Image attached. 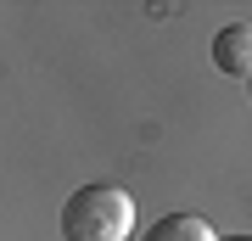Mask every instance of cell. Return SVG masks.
Masks as SVG:
<instances>
[{"mask_svg":"<svg viewBox=\"0 0 252 241\" xmlns=\"http://www.w3.org/2000/svg\"><path fill=\"white\" fill-rule=\"evenodd\" d=\"M224 241H252V236H224Z\"/></svg>","mask_w":252,"mask_h":241,"instance_id":"obj_4","label":"cell"},{"mask_svg":"<svg viewBox=\"0 0 252 241\" xmlns=\"http://www.w3.org/2000/svg\"><path fill=\"white\" fill-rule=\"evenodd\" d=\"M140 241H224V236H219L202 213H162L157 224L140 230Z\"/></svg>","mask_w":252,"mask_h":241,"instance_id":"obj_3","label":"cell"},{"mask_svg":"<svg viewBox=\"0 0 252 241\" xmlns=\"http://www.w3.org/2000/svg\"><path fill=\"white\" fill-rule=\"evenodd\" d=\"M135 197L124 185H79L62 202V241H129Z\"/></svg>","mask_w":252,"mask_h":241,"instance_id":"obj_1","label":"cell"},{"mask_svg":"<svg viewBox=\"0 0 252 241\" xmlns=\"http://www.w3.org/2000/svg\"><path fill=\"white\" fill-rule=\"evenodd\" d=\"M247 96H252V79H247Z\"/></svg>","mask_w":252,"mask_h":241,"instance_id":"obj_5","label":"cell"},{"mask_svg":"<svg viewBox=\"0 0 252 241\" xmlns=\"http://www.w3.org/2000/svg\"><path fill=\"white\" fill-rule=\"evenodd\" d=\"M213 68L230 79H252V23H230L213 34Z\"/></svg>","mask_w":252,"mask_h":241,"instance_id":"obj_2","label":"cell"}]
</instances>
